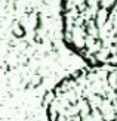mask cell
<instances>
[{
  "label": "cell",
  "instance_id": "cell-4",
  "mask_svg": "<svg viewBox=\"0 0 117 121\" xmlns=\"http://www.w3.org/2000/svg\"><path fill=\"white\" fill-rule=\"evenodd\" d=\"M55 100H56V95H55V92H52V90H51V92H46V93H45V96H43V100H42V105L47 109V108L51 106Z\"/></svg>",
  "mask_w": 117,
  "mask_h": 121
},
{
  "label": "cell",
  "instance_id": "cell-1",
  "mask_svg": "<svg viewBox=\"0 0 117 121\" xmlns=\"http://www.w3.org/2000/svg\"><path fill=\"white\" fill-rule=\"evenodd\" d=\"M110 15H111V10H108V9H104V8H101L99 10H98V15H96V25L98 27H104L105 24L108 22V19H110Z\"/></svg>",
  "mask_w": 117,
  "mask_h": 121
},
{
  "label": "cell",
  "instance_id": "cell-5",
  "mask_svg": "<svg viewBox=\"0 0 117 121\" xmlns=\"http://www.w3.org/2000/svg\"><path fill=\"white\" fill-rule=\"evenodd\" d=\"M107 83H108L110 89H113V90L117 89V71H116V68L110 72V75H108V78H107Z\"/></svg>",
  "mask_w": 117,
  "mask_h": 121
},
{
  "label": "cell",
  "instance_id": "cell-3",
  "mask_svg": "<svg viewBox=\"0 0 117 121\" xmlns=\"http://www.w3.org/2000/svg\"><path fill=\"white\" fill-rule=\"evenodd\" d=\"M88 102H89V105L92 106V109H99L101 105L104 104V98L99 96V95H92L90 98L88 99Z\"/></svg>",
  "mask_w": 117,
  "mask_h": 121
},
{
  "label": "cell",
  "instance_id": "cell-6",
  "mask_svg": "<svg viewBox=\"0 0 117 121\" xmlns=\"http://www.w3.org/2000/svg\"><path fill=\"white\" fill-rule=\"evenodd\" d=\"M40 81H42V77H40V75H37V77H33L31 87H34V86H39V84H40Z\"/></svg>",
  "mask_w": 117,
  "mask_h": 121
},
{
  "label": "cell",
  "instance_id": "cell-7",
  "mask_svg": "<svg viewBox=\"0 0 117 121\" xmlns=\"http://www.w3.org/2000/svg\"><path fill=\"white\" fill-rule=\"evenodd\" d=\"M116 95H117V89H116Z\"/></svg>",
  "mask_w": 117,
  "mask_h": 121
},
{
  "label": "cell",
  "instance_id": "cell-2",
  "mask_svg": "<svg viewBox=\"0 0 117 121\" xmlns=\"http://www.w3.org/2000/svg\"><path fill=\"white\" fill-rule=\"evenodd\" d=\"M12 34H14L16 39H21L22 35H25V28H24V25L21 22L14 21V24H12Z\"/></svg>",
  "mask_w": 117,
  "mask_h": 121
}]
</instances>
